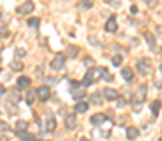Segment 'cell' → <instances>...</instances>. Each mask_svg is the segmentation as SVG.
<instances>
[{"mask_svg": "<svg viewBox=\"0 0 162 141\" xmlns=\"http://www.w3.org/2000/svg\"><path fill=\"white\" fill-rule=\"evenodd\" d=\"M136 68H138V72L142 75H151L153 73V66H151V60L149 58H140L138 64H136Z\"/></svg>", "mask_w": 162, "mask_h": 141, "instance_id": "cell-1", "label": "cell"}, {"mask_svg": "<svg viewBox=\"0 0 162 141\" xmlns=\"http://www.w3.org/2000/svg\"><path fill=\"white\" fill-rule=\"evenodd\" d=\"M64 60H66V57L62 53H57L53 57V60H51V70H62L64 68Z\"/></svg>", "mask_w": 162, "mask_h": 141, "instance_id": "cell-2", "label": "cell"}, {"mask_svg": "<svg viewBox=\"0 0 162 141\" xmlns=\"http://www.w3.org/2000/svg\"><path fill=\"white\" fill-rule=\"evenodd\" d=\"M98 72H100V70H96V68H89V70H87V75H85V79H83V85H85V87L92 85L94 79H96V73H98Z\"/></svg>", "mask_w": 162, "mask_h": 141, "instance_id": "cell-3", "label": "cell"}, {"mask_svg": "<svg viewBox=\"0 0 162 141\" xmlns=\"http://www.w3.org/2000/svg\"><path fill=\"white\" fill-rule=\"evenodd\" d=\"M30 11H34V4H32V2H25V4H21V6L17 8V13H19V15H28Z\"/></svg>", "mask_w": 162, "mask_h": 141, "instance_id": "cell-4", "label": "cell"}, {"mask_svg": "<svg viewBox=\"0 0 162 141\" xmlns=\"http://www.w3.org/2000/svg\"><path fill=\"white\" fill-rule=\"evenodd\" d=\"M36 92H38V100H42V102H47V100H49V96H51L49 87H40Z\"/></svg>", "mask_w": 162, "mask_h": 141, "instance_id": "cell-5", "label": "cell"}, {"mask_svg": "<svg viewBox=\"0 0 162 141\" xmlns=\"http://www.w3.org/2000/svg\"><path fill=\"white\" fill-rule=\"evenodd\" d=\"M145 94H147V89H145V85L143 87H140L138 90H136V94H134V104H140V102H143L145 100Z\"/></svg>", "mask_w": 162, "mask_h": 141, "instance_id": "cell-6", "label": "cell"}, {"mask_svg": "<svg viewBox=\"0 0 162 141\" xmlns=\"http://www.w3.org/2000/svg\"><path fill=\"white\" fill-rule=\"evenodd\" d=\"M91 122H92L94 126H102V124L106 122V115H104V113H96V115L91 117Z\"/></svg>", "mask_w": 162, "mask_h": 141, "instance_id": "cell-7", "label": "cell"}, {"mask_svg": "<svg viewBox=\"0 0 162 141\" xmlns=\"http://www.w3.org/2000/svg\"><path fill=\"white\" fill-rule=\"evenodd\" d=\"M72 96H74V98H75V100L79 102V100H81V98L85 96V85L81 83V85H79L77 89H74V90H72Z\"/></svg>", "mask_w": 162, "mask_h": 141, "instance_id": "cell-8", "label": "cell"}, {"mask_svg": "<svg viewBox=\"0 0 162 141\" xmlns=\"http://www.w3.org/2000/svg\"><path fill=\"white\" fill-rule=\"evenodd\" d=\"M104 98H106V100H109V102H113V100H117V98H119V92H117V90H113V89H104Z\"/></svg>", "mask_w": 162, "mask_h": 141, "instance_id": "cell-9", "label": "cell"}, {"mask_svg": "<svg viewBox=\"0 0 162 141\" xmlns=\"http://www.w3.org/2000/svg\"><path fill=\"white\" fill-rule=\"evenodd\" d=\"M64 124H66L68 130H75V128H77V122H75V117H74V115H66Z\"/></svg>", "mask_w": 162, "mask_h": 141, "instance_id": "cell-10", "label": "cell"}, {"mask_svg": "<svg viewBox=\"0 0 162 141\" xmlns=\"http://www.w3.org/2000/svg\"><path fill=\"white\" fill-rule=\"evenodd\" d=\"M138 136H140V130H138L136 126H128V128H126V138H128V139H136Z\"/></svg>", "mask_w": 162, "mask_h": 141, "instance_id": "cell-11", "label": "cell"}, {"mask_svg": "<svg viewBox=\"0 0 162 141\" xmlns=\"http://www.w3.org/2000/svg\"><path fill=\"white\" fill-rule=\"evenodd\" d=\"M106 30H108V32H115V30H117V21H115V17H109V19H108Z\"/></svg>", "mask_w": 162, "mask_h": 141, "instance_id": "cell-12", "label": "cell"}, {"mask_svg": "<svg viewBox=\"0 0 162 141\" xmlns=\"http://www.w3.org/2000/svg\"><path fill=\"white\" fill-rule=\"evenodd\" d=\"M143 38H145V41L149 43V47H151V49L155 51V49H157V41H155L153 34H151V32H145V34H143Z\"/></svg>", "mask_w": 162, "mask_h": 141, "instance_id": "cell-13", "label": "cell"}, {"mask_svg": "<svg viewBox=\"0 0 162 141\" xmlns=\"http://www.w3.org/2000/svg\"><path fill=\"white\" fill-rule=\"evenodd\" d=\"M87 109H89V104H87V102L79 100V102L75 104V113H85Z\"/></svg>", "mask_w": 162, "mask_h": 141, "instance_id": "cell-14", "label": "cell"}, {"mask_svg": "<svg viewBox=\"0 0 162 141\" xmlns=\"http://www.w3.org/2000/svg\"><path fill=\"white\" fill-rule=\"evenodd\" d=\"M36 98H38V92H36V90H28V92H26V104H28V106H32Z\"/></svg>", "mask_w": 162, "mask_h": 141, "instance_id": "cell-15", "label": "cell"}, {"mask_svg": "<svg viewBox=\"0 0 162 141\" xmlns=\"http://www.w3.org/2000/svg\"><path fill=\"white\" fill-rule=\"evenodd\" d=\"M160 107H162L160 100H155V102L151 104V111H153V115H155V117H157V115L160 113Z\"/></svg>", "mask_w": 162, "mask_h": 141, "instance_id": "cell-16", "label": "cell"}, {"mask_svg": "<svg viewBox=\"0 0 162 141\" xmlns=\"http://www.w3.org/2000/svg\"><path fill=\"white\" fill-rule=\"evenodd\" d=\"M17 136L21 138V141H36L32 138V134H28V132H25V130H21V132H17Z\"/></svg>", "mask_w": 162, "mask_h": 141, "instance_id": "cell-17", "label": "cell"}, {"mask_svg": "<svg viewBox=\"0 0 162 141\" xmlns=\"http://www.w3.org/2000/svg\"><path fill=\"white\" fill-rule=\"evenodd\" d=\"M121 75H123L126 81H132V79H134V73H132V70H130V68H123Z\"/></svg>", "mask_w": 162, "mask_h": 141, "instance_id": "cell-18", "label": "cell"}, {"mask_svg": "<svg viewBox=\"0 0 162 141\" xmlns=\"http://www.w3.org/2000/svg\"><path fill=\"white\" fill-rule=\"evenodd\" d=\"M100 73H102V79H104V81H108V83H111V81H113V75H111L106 68H100Z\"/></svg>", "mask_w": 162, "mask_h": 141, "instance_id": "cell-19", "label": "cell"}, {"mask_svg": "<svg viewBox=\"0 0 162 141\" xmlns=\"http://www.w3.org/2000/svg\"><path fill=\"white\" fill-rule=\"evenodd\" d=\"M28 85H30V79H28V77H19V79H17V87H19V89H26Z\"/></svg>", "mask_w": 162, "mask_h": 141, "instance_id": "cell-20", "label": "cell"}, {"mask_svg": "<svg viewBox=\"0 0 162 141\" xmlns=\"http://www.w3.org/2000/svg\"><path fill=\"white\" fill-rule=\"evenodd\" d=\"M11 70H17V72H19V70H23V62H19V60L15 58V60L11 62Z\"/></svg>", "mask_w": 162, "mask_h": 141, "instance_id": "cell-21", "label": "cell"}, {"mask_svg": "<svg viewBox=\"0 0 162 141\" xmlns=\"http://www.w3.org/2000/svg\"><path fill=\"white\" fill-rule=\"evenodd\" d=\"M26 126H28V122H26V121H19L15 128H17V132H21V130H26Z\"/></svg>", "mask_w": 162, "mask_h": 141, "instance_id": "cell-22", "label": "cell"}, {"mask_svg": "<svg viewBox=\"0 0 162 141\" xmlns=\"http://www.w3.org/2000/svg\"><path fill=\"white\" fill-rule=\"evenodd\" d=\"M55 128H57V122H55V119H49V121H47V130H49V132H53Z\"/></svg>", "mask_w": 162, "mask_h": 141, "instance_id": "cell-23", "label": "cell"}, {"mask_svg": "<svg viewBox=\"0 0 162 141\" xmlns=\"http://www.w3.org/2000/svg\"><path fill=\"white\" fill-rule=\"evenodd\" d=\"M111 62H113V66H121V62H123V58H121L119 55H115V57L111 58Z\"/></svg>", "mask_w": 162, "mask_h": 141, "instance_id": "cell-24", "label": "cell"}, {"mask_svg": "<svg viewBox=\"0 0 162 141\" xmlns=\"http://www.w3.org/2000/svg\"><path fill=\"white\" fill-rule=\"evenodd\" d=\"M91 102H92V104H100V102H102V96H100V94H92V96H91Z\"/></svg>", "mask_w": 162, "mask_h": 141, "instance_id": "cell-25", "label": "cell"}, {"mask_svg": "<svg viewBox=\"0 0 162 141\" xmlns=\"http://www.w3.org/2000/svg\"><path fill=\"white\" fill-rule=\"evenodd\" d=\"M25 57V49H15V58L19 60V58H23Z\"/></svg>", "mask_w": 162, "mask_h": 141, "instance_id": "cell-26", "label": "cell"}, {"mask_svg": "<svg viewBox=\"0 0 162 141\" xmlns=\"http://www.w3.org/2000/svg\"><path fill=\"white\" fill-rule=\"evenodd\" d=\"M38 24H40V19H30L28 21V26H32V28H36Z\"/></svg>", "mask_w": 162, "mask_h": 141, "instance_id": "cell-27", "label": "cell"}, {"mask_svg": "<svg viewBox=\"0 0 162 141\" xmlns=\"http://www.w3.org/2000/svg\"><path fill=\"white\" fill-rule=\"evenodd\" d=\"M81 6H83V8H91V6H92V2H91V0H85Z\"/></svg>", "mask_w": 162, "mask_h": 141, "instance_id": "cell-28", "label": "cell"}, {"mask_svg": "<svg viewBox=\"0 0 162 141\" xmlns=\"http://www.w3.org/2000/svg\"><path fill=\"white\" fill-rule=\"evenodd\" d=\"M85 64H87V66H92V58H91V57H87V58H85Z\"/></svg>", "mask_w": 162, "mask_h": 141, "instance_id": "cell-29", "label": "cell"}, {"mask_svg": "<svg viewBox=\"0 0 162 141\" xmlns=\"http://www.w3.org/2000/svg\"><path fill=\"white\" fill-rule=\"evenodd\" d=\"M75 53H77V49H75V47H72V49H70V57H74Z\"/></svg>", "mask_w": 162, "mask_h": 141, "instance_id": "cell-30", "label": "cell"}, {"mask_svg": "<svg viewBox=\"0 0 162 141\" xmlns=\"http://www.w3.org/2000/svg\"><path fill=\"white\" fill-rule=\"evenodd\" d=\"M0 128H2V132H6V130H8V126H6V122H0Z\"/></svg>", "mask_w": 162, "mask_h": 141, "instance_id": "cell-31", "label": "cell"}, {"mask_svg": "<svg viewBox=\"0 0 162 141\" xmlns=\"http://www.w3.org/2000/svg\"><path fill=\"white\" fill-rule=\"evenodd\" d=\"M0 141H8V139H6V136H2V138H0Z\"/></svg>", "mask_w": 162, "mask_h": 141, "instance_id": "cell-32", "label": "cell"}, {"mask_svg": "<svg viewBox=\"0 0 162 141\" xmlns=\"http://www.w3.org/2000/svg\"><path fill=\"white\" fill-rule=\"evenodd\" d=\"M79 141H89V139H85V138H81V139H79Z\"/></svg>", "mask_w": 162, "mask_h": 141, "instance_id": "cell-33", "label": "cell"}, {"mask_svg": "<svg viewBox=\"0 0 162 141\" xmlns=\"http://www.w3.org/2000/svg\"><path fill=\"white\" fill-rule=\"evenodd\" d=\"M160 72H162V64H160Z\"/></svg>", "mask_w": 162, "mask_h": 141, "instance_id": "cell-34", "label": "cell"}, {"mask_svg": "<svg viewBox=\"0 0 162 141\" xmlns=\"http://www.w3.org/2000/svg\"><path fill=\"white\" fill-rule=\"evenodd\" d=\"M36 141H40V139H36Z\"/></svg>", "mask_w": 162, "mask_h": 141, "instance_id": "cell-35", "label": "cell"}]
</instances>
